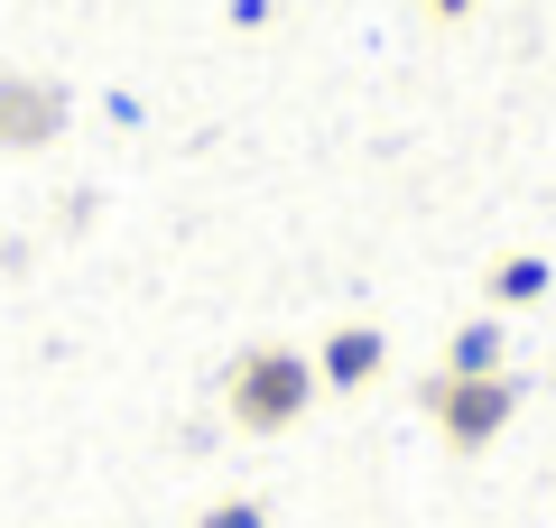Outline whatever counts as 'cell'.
Instances as JSON below:
<instances>
[{
	"instance_id": "3",
	"label": "cell",
	"mask_w": 556,
	"mask_h": 528,
	"mask_svg": "<svg viewBox=\"0 0 556 528\" xmlns=\"http://www.w3.org/2000/svg\"><path fill=\"white\" fill-rule=\"evenodd\" d=\"M65 130V93L38 75H0V149H38Z\"/></svg>"
},
{
	"instance_id": "7",
	"label": "cell",
	"mask_w": 556,
	"mask_h": 528,
	"mask_svg": "<svg viewBox=\"0 0 556 528\" xmlns=\"http://www.w3.org/2000/svg\"><path fill=\"white\" fill-rule=\"evenodd\" d=\"M195 528H260V501H214Z\"/></svg>"
},
{
	"instance_id": "4",
	"label": "cell",
	"mask_w": 556,
	"mask_h": 528,
	"mask_svg": "<svg viewBox=\"0 0 556 528\" xmlns=\"http://www.w3.org/2000/svg\"><path fill=\"white\" fill-rule=\"evenodd\" d=\"M371 372H380V334L371 325H343L334 343H325V380H334V390H362Z\"/></svg>"
},
{
	"instance_id": "5",
	"label": "cell",
	"mask_w": 556,
	"mask_h": 528,
	"mask_svg": "<svg viewBox=\"0 0 556 528\" xmlns=\"http://www.w3.org/2000/svg\"><path fill=\"white\" fill-rule=\"evenodd\" d=\"M445 372H501V334H492V325H464V334H455V362H445Z\"/></svg>"
},
{
	"instance_id": "8",
	"label": "cell",
	"mask_w": 556,
	"mask_h": 528,
	"mask_svg": "<svg viewBox=\"0 0 556 528\" xmlns=\"http://www.w3.org/2000/svg\"><path fill=\"white\" fill-rule=\"evenodd\" d=\"M427 10H437V20H464V10H473V0H427Z\"/></svg>"
},
{
	"instance_id": "6",
	"label": "cell",
	"mask_w": 556,
	"mask_h": 528,
	"mask_svg": "<svg viewBox=\"0 0 556 528\" xmlns=\"http://www.w3.org/2000/svg\"><path fill=\"white\" fill-rule=\"evenodd\" d=\"M538 288H547V260H501L492 269V297H510V306H529Z\"/></svg>"
},
{
	"instance_id": "2",
	"label": "cell",
	"mask_w": 556,
	"mask_h": 528,
	"mask_svg": "<svg viewBox=\"0 0 556 528\" xmlns=\"http://www.w3.org/2000/svg\"><path fill=\"white\" fill-rule=\"evenodd\" d=\"M510 408H519V390H510V372H437L427 380V417L445 427V445H492L501 427H510Z\"/></svg>"
},
{
	"instance_id": "1",
	"label": "cell",
	"mask_w": 556,
	"mask_h": 528,
	"mask_svg": "<svg viewBox=\"0 0 556 528\" xmlns=\"http://www.w3.org/2000/svg\"><path fill=\"white\" fill-rule=\"evenodd\" d=\"M232 417L251 436H278V427H298L306 417V399H316V362H306V352H288V343H251L232 362Z\"/></svg>"
}]
</instances>
